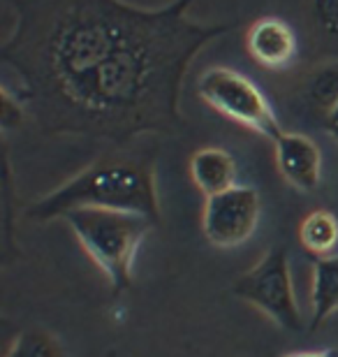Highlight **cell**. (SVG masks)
Masks as SVG:
<instances>
[{"label":"cell","mask_w":338,"mask_h":357,"mask_svg":"<svg viewBox=\"0 0 338 357\" xmlns=\"http://www.w3.org/2000/svg\"><path fill=\"white\" fill-rule=\"evenodd\" d=\"M299 239L308 253L327 258L338 244V220L329 211H311L299 225Z\"/></svg>","instance_id":"12"},{"label":"cell","mask_w":338,"mask_h":357,"mask_svg":"<svg viewBox=\"0 0 338 357\" xmlns=\"http://www.w3.org/2000/svg\"><path fill=\"white\" fill-rule=\"evenodd\" d=\"M262 199L253 185H234L220 195L206 197L202 227L213 246L234 248L253 237L260 223Z\"/></svg>","instance_id":"6"},{"label":"cell","mask_w":338,"mask_h":357,"mask_svg":"<svg viewBox=\"0 0 338 357\" xmlns=\"http://www.w3.org/2000/svg\"><path fill=\"white\" fill-rule=\"evenodd\" d=\"M322 128H325V132L329 135V137H332L334 142H338V105L327 114V119L322 121Z\"/></svg>","instance_id":"16"},{"label":"cell","mask_w":338,"mask_h":357,"mask_svg":"<svg viewBox=\"0 0 338 357\" xmlns=\"http://www.w3.org/2000/svg\"><path fill=\"white\" fill-rule=\"evenodd\" d=\"M246 49L257 66L271 73L290 68L299 52V40L294 28L283 19H257L246 31Z\"/></svg>","instance_id":"7"},{"label":"cell","mask_w":338,"mask_h":357,"mask_svg":"<svg viewBox=\"0 0 338 357\" xmlns=\"http://www.w3.org/2000/svg\"><path fill=\"white\" fill-rule=\"evenodd\" d=\"M283 357H338L334 351H299V353H287Z\"/></svg>","instance_id":"17"},{"label":"cell","mask_w":338,"mask_h":357,"mask_svg":"<svg viewBox=\"0 0 338 357\" xmlns=\"http://www.w3.org/2000/svg\"><path fill=\"white\" fill-rule=\"evenodd\" d=\"M155 144L135 139L112 146L82 172L47 192L26 209L33 220L63 218L72 209L128 211L160 223V197L155 183Z\"/></svg>","instance_id":"2"},{"label":"cell","mask_w":338,"mask_h":357,"mask_svg":"<svg viewBox=\"0 0 338 357\" xmlns=\"http://www.w3.org/2000/svg\"><path fill=\"white\" fill-rule=\"evenodd\" d=\"M197 96L213 112L262 135L264 139L278 142L280 135L285 132L260 86L232 68L213 66L204 70L197 79Z\"/></svg>","instance_id":"4"},{"label":"cell","mask_w":338,"mask_h":357,"mask_svg":"<svg viewBox=\"0 0 338 357\" xmlns=\"http://www.w3.org/2000/svg\"><path fill=\"white\" fill-rule=\"evenodd\" d=\"M0 121H3V132H10L14 128H21L28 119V109L17 93L10 86L0 89Z\"/></svg>","instance_id":"15"},{"label":"cell","mask_w":338,"mask_h":357,"mask_svg":"<svg viewBox=\"0 0 338 357\" xmlns=\"http://www.w3.org/2000/svg\"><path fill=\"white\" fill-rule=\"evenodd\" d=\"M313 40L338 56V0H304Z\"/></svg>","instance_id":"13"},{"label":"cell","mask_w":338,"mask_h":357,"mask_svg":"<svg viewBox=\"0 0 338 357\" xmlns=\"http://www.w3.org/2000/svg\"><path fill=\"white\" fill-rule=\"evenodd\" d=\"M190 176L206 197L220 195L236 185V160L225 149H199L190 158Z\"/></svg>","instance_id":"9"},{"label":"cell","mask_w":338,"mask_h":357,"mask_svg":"<svg viewBox=\"0 0 338 357\" xmlns=\"http://www.w3.org/2000/svg\"><path fill=\"white\" fill-rule=\"evenodd\" d=\"M311 302L313 327H320L338 311V255H327V258L315 260Z\"/></svg>","instance_id":"11"},{"label":"cell","mask_w":338,"mask_h":357,"mask_svg":"<svg viewBox=\"0 0 338 357\" xmlns=\"http://www.w3.org/2000/svg\"><path fill=\"white\" fill-rule=\"evenodd\" d=\"M299 102L320 121L327 119V114L338 105V56L318 63L301 77Z\"/></svg>","instance_id":"10"},{"label":"cell","mask_w":338,"mask_h":357,"mask_svg":"<svg viewBox=\"0 0 338 357\" xmlns=\"http://www.w3.org/2000/svg\"><path fill=\"white\" fill-rule=\"evenodd\" d=\"M276 146V167L297 190L313 192L322 178V151L318 142L304 132H283Z\"/></svg>","instance_id":"8"},{"label":"cell","mask_w":338,"mask_h":357,"mask_svg":"<svg viewBox=\"0 0 338 357\" xmlns=\"http://www.w3.org/2000/svg\"><path fill=\"white\" fill-rule=\"evenodd\" d=\"M0 47L28 119L45 135L130 144L183 126L181 89L206 42L229 26L188 17L195 0L141 10L123 0H10Z\"/></svg>","instance_id":"1"},{"label":"cell","mask_w":338,"mask_h":357,"mask_svg":"<svg viewBox=\"0 0 338 357\" xmlns=\"http://www.w3.org/2000/svg\"><path fill=\"white\" fill-rule=\"evenodd\" d=\"M234 295L246 304L255 306L269 320L287 332L304 330L297 295L292 285V271L287 251L283 246H273L253 269L241 274L234 281Z\"/></svg>","instance_id":"5"},{"label":"cell","mask_w":338,"mask_h":357,"mask_svg":"<svg viewBox=\"0 0 338 357\" xmlns=\"http://www.w3.org/2000/svg\"><path fill=\"white\" fill-rule=\"evenodd\" d=\"M7 357H68V353L52 332L33 327L12 341Z\"/></svg>","instance_id":"14"},{"label":"cell","mask_w":338,"mask_h":357,"mask_svg":"<svg viewBox=\"0 0 338 357\" xmlns=\"http://www.w3.org/2000/svg\"><path fill=\"white\" fill-rule=\"evenodd\" d=\"M61 220H66L89 258L105 271L116 295L130 288L137 248L153 230V220L112 209H72Z\"/></svg>","instance_id":"3"}]
</instances>
